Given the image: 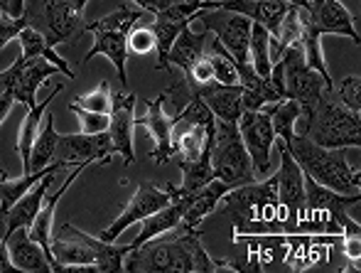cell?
Here are the masks:
<instances>
[{
	"instance_id": "6da1fadb",
	"label": "cell",
	"mask_w": 361,
	"mask_h": 273,
	"mask_svg": "<svg viewBox=\"0 0 361 273\" xmlns=\"http://www.w3.org/2000/svg\"><path fill=\"white\" fill-rule=\"evenodd\" d=\"M200 229L177 226L130 249L123 261L128 273H214L216 261L200 241Z\"/></svg>"
},
{
	"instance_id": "7a4b0ae2",
	"label": "cell",
	"mask_w": 361,
	"mask_h": 273,
	"mask_svg": "<svg viewBox=\"0 0 361 273\" xmlns=\"http://www.w3.org/2000/svg\"><path fill=\"white\" fill-rule=\"evenodd\" d=\"M54 259V273H74L76 266H96L99 273L123 271V261L130 251V244L118 246L116 241H104L74 224H62L57 236L49 241Z\"/></svg>"
},
{
	"instance_id": "3957f363",
	"label": "cell",
	"mask_w": 361,
	"mask_h": 273,
	"mask_svg": "<svg viewBox=\"0 0 361 273\" xmlns=\"http://www.w3.org/2000/svg\"><path fill=\"white\" fill-rule=\"evenodd\" d=\"M288 150L300 170L317 185L329 187L339 195H361V173L349 168L344 148H322L307 135L295 133Z\"/></svg>"
},
{
	"instance_id": "277c9868",
	"label": "cell",
	"mask_w": 361,
	"mask_h": 273,
	"mask_svg": "<svg viewBox=\"0 0 361 273\" xmlns=\"http://www.w3.org/2000/svg\"><path fill=\"white\" fill-rule=\"evenodd\" d=\"M143 20H150V13L140 8H133L128 0L118 5V10H114L111 15L101 20H94V23L86 25V32L94 35V44L86 52L84 64H89L96 54H104V57L111 59V64L118 72V82L123 89H128V74H126V64H128V32L140 25Z\"/></svg>"
},
{
	"instance_id": "5b68a950",
	"label": "cell",
	"mask_w": 361,
	"mask_h": 273,
	"mask_svg": "<svg viewBox=\"0 0 361 273\" xmlns=\"http://www.w3.org/2000/svg\"><path fill=\"white\" fill-rule=\"evenodd\" d=\"M89 0H25L23 18L49 47L72 44L86 32L84 10Z\"/></svg>"
},
{
	"instance_id": "8992f818",
	"label": "cell",
	"mask_w": 361,
	"mask_h": 273,
	"mask_svg": "<svg viewBox=\"0 0 361 273\" xmlns=\"http://www.w3.org/2000/svg\"><path fill=\"white\" fill-rule=\"evenodd\" d=\"M307 135L322 148H359L361 145V119L357 111L347 109L337 99L334 89H324L317 109L310 121Z\"/></svg>"
},
{
	"instance_id": "52a82bcc",
	"label": "cell",
	"mask_w": 361,
	"mask_h": 273,
	"mask_svg": "<svg viewBox=\"0 0 361 273\" xmlns=\"http://www.w3.org/2000/svg\"><path fill=\"white\" fill-rule=\"evenodd\" d=\"M278 64H281V69H283V91H286L288 99H295L300 106V119H298V123H295L298 131H295V133L305 135L310 128V121H312V116H314V109H317L319 96L327 89V84H324V79L319 77L314 69L307 67L305 54H302V44L300 42L290 44L286 52L281 54Z\"/></svg>"
},
{
	"instance_id": "ba28073f",
	"label": "cell",
	"mask_w": 361,
	"mask_h": 273,
	"mask_svg": "<svg viewBox=\"0 0 361 273\" xmlns=\"http://www.w3.org/2000/svg\"><path fill=\"white\" fill-rule=\"evenodd\" d=\"M212 168H214V178L221 180L228 190L256 182L251 155L238 135L236 123L216 119V133L212 140Z\"/></svg>"
},
{
	"instance_id": "9c48e42d",
	"label": "cell",
	"mask_w": 361,
	"mask_h": 273,
	"mask_svg": "<svg viewBox=\"0 0 361 273\" xmlns=\"http://www.w3.org/2000/svg\"><path fill=\"white\" fill-rule=\"evenodd\" d=\"M54 74L62 72L44 57H23L20 54L13 67L0 72V96H13L15 104L32 109L37 104V89Z\"/></svg>"
},
{
	"instance_id": "30bf717a",
	"label": "cell",
	"mask_w": 361,
	"mask_h": 273,
	"mask_svg": "<svg viewBox=\"0 0 361 273\" xmlns=\"http://www.w3.org/2000/svg\"><path fill=\"white\" fill-rule=\"evenodd\" d=\"M278 150H281V170L276 173L278 226H283L288 231H298L305 214V173L295 163L286 143H281Z\"/></svg>"
},
{
	"instance_id": "8fae6325",
	"label": "cell",
	"mask_w": 361,
	"mask_h": 273,
	"mask_svg": "<svg viewBox=\"0 0 361 273\" xmlns=\"http://www.w3.org/2000/svg\"><path fill=\"white\" fill-rule=\"evenodd\" d=\"M195 20H200L207 32L214 35L224 44V49L236 59V64L251 62L248 59V40H251L253 25L251 20L238 13H228V10H200Z\"/></svg>"
},
{
	"instance_id": "7c38bea8",
	"label": "cell",
	"mask_w": 361,
	"mask_h": 273,
	"mask_svg": "<svg viewBox=\"0 0 361 273\" xmlns=\"http://www.w3.org/2000/svg\"><path fill=\"white\" fill-rule=\"evenodd\" d=\"M238 135L246 145L256 175H268L273 165V143H276V131H273L271 116L266 111H243L236 121Z\"/></svg>"
},
{
	"instance_id": "4fadbf2b",
	"label": "cell",
	"mask_w": 361,
	"mask_h": 273,
	"mask_svg": "<svg viewBox=\"0 0 361 273\" xmlns=\"http://www.w3.org/2000/svg\"><path fill=\"white\" fill-rule=\"evenodd\" d=\"M172 202V195L167 192V187H157L152 182H143V185L135 190V195L128 200V205L121 210V214L106 226L99 234V239L104 241H118V236L128 229L135 222H143L145 217H150L152 212L162 210Z\"/></svg>"
},
{
	"instance_id": "5bb4252c",
	"label": "cell",
	"mask_w": 361,
	"mask_h": 273,
	"mask_svg": "<svg viewBox=\"0 0 361 273\" xmlns=\"http://www.w3.org/2000/svg\"><path fill=\"white\" fill-rule=\"evenodd\" d=\"M116 150L111 145L109 131L96 135L84 133H62L57 138V153H54V163H64L67 168H74L79 163H99L109 165L114 160Z\"/></svg>"
},
{
	"instance_id": "9a60e30c",
	"label": "cell",
	"mask_w": 361,
	"mask_h": 273,
	"mask_svg": "<svg viewBox=\"0 0 361 273\" xmlns=\"http://www.w3.org/2000/svg\"><path fill=\"white\" fill-rule=\"evenodd\" d=\"M200 10H202L200 0H180V3L170 5V8L162 10V13L152 15L150 28H152L155 40H157L155 69H160V72H170V67H167V52H170L172 42L177 40L180 30L185 28V25H192V20H195V15L200 13Z\"/></svg>"
},
{
	"instance_id": "2e32d148",
	"label": "cell",
	"mask_w": 361,
	"mask_h": 273,
	"mask_svg": "<svg viewBox=\"0 0 361 273\" xmlns=\"http://www.w3.org/2000/svg\"><path fill=\"white\" fill-rule=\"evenodd\" d=\"M135 104L138 96L130 94L128 89L114 91V106H111V123H109V138L114 145L116 155L126 160V165L135 163L133 150V131H135Z\"/></svg>"
},
{
	"instance_id": "e0dca14e",
	"label": "cell",
	"mask_w": 361,
	"mask_h": 273,
	"mask_svg": "<svg viewBox=\"0 0 361 273\" xmlns=\"http://www.w3.org/2000/svg\"><path fill=\"white\" fill-rule=\"evenodd\" d=\"M290 3L286 0H202V10H228L248 18L251 23H258L271 32V37L278 32L283 18H286Z\"/></svg>"
},
{
	"instance_id": "ac0fdd59",
	"label": "cell",
	"mask_w": 361,
	"mask_h": 273,
	"mask_svg": "<svg viewBox=\"0 0 361 273\" xmlns=\"http://www.w3.org/2000/svg\"><path fill=\"white\" fill-rule=\"evenodd\" d=\"M307 20L317 28L319 35H344L354 44H361L359 30L354 25V15L342 0H310Z\"/></svg>"
},
{
	"instance_id": "d6986e66",
	"label": "cell",
	"mask_w": 361,
	"mask_h": 273,
	"mask_svg": "<svg viewBox=\"0 0 361 273\" xmlns=\"http://www.w3.org/2000/svg\"><path fill=\"white\" fill-rule=\"evenodd\" d=\"M147 111L145 116H135V128H147V133L152 135L155 145L150 150V158L157 165L167 163V158H172V126H175V116L165 114V94H160L157 99L145 101Z\"/></svg>"
},
{
	"instance_id": "ffe728a7",
	"label": "cell",
	"mask_w": 361,
	"mask_h": 273,
	"mask_svg": "<svg viewBox=\"0 0 361 273\" xmlns=\"http://www.w3.org/2000/svg\"><path fill=\"white\" fill-rule=\"evenodd\" d=\"M59 173H64V170H49V173L44 175L37 185L30 187V190L25 192L15 205L10 207L3 217H0V239H5L8 234H13V231L20 229V226H27L30 229V224H32L35 217H37L39 207H42L44 195H47V190L54 185V178H57Z\"/></svg>"
},
{
	"instance_id": "44dd1931",
	"label": "cell",
	"mask_w": 361,
	"mask_h": 273,
	"mask_svg": "<svg viewBox=\"0 0 361 273\" xmlns=\"http://www.w3.org/2000/svg\"><path fill=\"white\" fill-rule=\"evenodd\" d=\"M5 246H8V254H10V261H13L15 271L52 273V264H49L47 256H44L42 246L30 239L27 226H20L13 234L5 236Z\"/></svg>"
},
{
	"instance_id": "7402d4cb",
	"label": "cell",
	"mask_w": 361,
	"mask_h": 273,
	"mask_svg": "<svg viewBox=\"0 0 361 273\" xmlns=\"http://www.w3.org/2000/svg\"><path fill=\"white\" fill-rule=\"evenodd\" d=\"M202 101L212 109V114L219 121H228V123H236L243 114L241 106V84H219L212 82L207 87H200L195 91Z\"/></svg>"
},
{
	"instance_id": "603a6c76",
	"label": "cell",
	"mask_w": 361,
	"mask_h": 273,
	"mask_svg": "<svg viewBox=\"0 0 361 273\" xmlns=\"http://www.w3.org/2000/svg\"><path fill=\"white\" fill-rule=\"evenodd\" d=\"M226 192H228V187L216 178L212 180L209 185L202 187V190L187 192V207H185V214H182V226H185V229H200L204 217L216 212V205L224 200Z\"/></svg>"
},
{
	"instance_id": "cb8c5ba5",
	"label": "cell",
	"mask_w": 361,
	"mask_h": 273,
	"mask_svg": "<svg viewBox=\"0 0 361 273\" xmlns=\"http://www.w3.org/2000/svg\"><path fill=\"white\" fill-rule=\"evenodd\" d=\"M62 89H64V84H57V87L49 91L47 99H42L39 104H35L32 109L27 111L23 126H20V131H18V153H20V160H23V175L32 173V170H30V155H32V145H35V140H37L39 123L44 121V111H47L49 106H52V101L62 94Z\"/></svg>"
},
{
	"instance_id": "d4e9b609",
	"label": "cell",
	"mask_w": 361,
	"mask_h": 273,
	"mask_svg": "<svg viewBox=\"0 0 361 273\" xmlns=\"http://www.w3.org/2000/svg\"><path fill=\"white\" fill-rule=\"evenodd\" d=\"M207 40H209V32H207V30L195 32L192 25H185V28L180 30V35H177V40L172 42L170 52H167V67H170V72L172 69L187 72V69L204 54Z\"/></svg>"
},
{
	"instance_id": "484cf974",
	"label": "cell",
	"mask_w": 361,
	"mask_h": 273,
	"mask_svg": "<svg viewBox=\"0 0 361 273\" xmlns=\"http://www.w3.org/2000/svg\"><path fill=\"white\" fill-rule=\"evenodd\" d=\"M177 160V168L182 173V185L177 187L180 192H197L204 185H209L214 180V168H212V143L204 148V153L197 160Z\"/></svg>"
},
{
	"instance_id": "4316f807",
	"label": "cell",
	"mask_w": 361,
	"mask_h": 273,
	"mask_svg": "<svg viewBox=\"0 0 361 273\" xmlns=\"http://www.w3.org/2000/svg\"><path fill=\"white\" fill-rule=\"evenodd\" d=\"M300 44H302V54H305V62H307L310 69L319 74L324 79L327 87H334L332 77H329V69L327 62H324V52H322V35L317 32L312 23L307 20V10L302 8V37H300Z\"/></svg>"
},
{
	"instance_id": "83f0119b",
	"label": "cell",
	"mask_w": 361,
	"mask_h": 273,
	"mask_svg": "<svg viewBox=\"0 0 361 273\" xmlns=\"http://www.w3.org/2000/svg\"><path fill=\"white\" fill-rule=\"evenodd\" d=\"M20 42V54L23 57H44L47 62H52L54 67H59V72H62V77L67 79H74V72L69 69L67 59H62L57 52H54V47H49L47 40L42 37V35L37 32V30L32 28H25L23 32L15 37Z\"/></svg>"
},
{
	"instance_id": "f1b7e54d",
	"label": "cell",
	"mask_w": 361,
	"mask_h": 273,
	"mask_svg": "<svg viewBox=\"0 0 361 273\" xmlns=\"http://www.w3.org/2000/svg\"><path fill=\"white\" fill-rule=\"evenodd\" d=\"M268 116H271V123H273V131H276V138H281L283 143L290 145L295 138V123L300 119V106L295 99H281L276 104H268L263 106Z\"/></svg>"
},
{
	"instance_id": "f546056e",
	"label": "cell",
	"mask_w": 361,
	"mask_h": 273,
	"mask_svg": "<svg viewBox=\"0 0 361 273\" xmlns=\"http://www.w3.org/2000/svg\"><path fill=\"white\" fill-rule=\"evenodd\" d=\"M49 170H67V165H64V163H52V165H49V168H44V170H35V173L23 175V178H18V180L0 178V217H3L5 212H8L10 207H13L15 202H18L20 197H23L25 192L30 190V187L37 185V182L49 173Z\"/></svg>"
},
{
	"instance_id": "4dcf8cb0",
	"label": "cell",
	"mask_w": 361,
	"mask_h": 273,
	"mask_svg": "<svg viewBox=\"0 0 361 273\" xmlns=\"http://www.w3.org/2000/svg\"><path fill=\"white\" fill-rule=\"evenodd\" d=\"M57 138L59 133L54 131V116L44 111V126L37 133V140L32 145V155H30V170H44L54 163V153H57Z\"/></svg>"
},
{
	"instance_id": "1f68e13d",
	"label": "cell",
	"mask_w": 361,
	"mask_h": 273,
	"mask_svg": "<svg viewBox=\"0 0 361 273\" xmlns=\"http://www.w3.org/2000/svg\"><path fill=\"white\" fill-rule=\"evenodd\" d=\"M248 59H251L253 69L258 77L268 79L273 72L271 62V32L263 25L253 23L251 25V40H248Z\"/></svg>"
},
{
	"instance_id": "d6a6232c",
	"label": "cell",
	"mask_w": 361,
	"mask_h": 273,
	"mask_svg": "<svg viewBox=\"0 0 361 273\" xmlns=\"http://www.w3.org/2000/svg\"><path fill=\"white\" fill-rule=\"evenodd\" d=\"M69 106H76V109H84V111H94V114H111V106H114V91H111L109 79H104L96 89L76 96V101H72Z\"/></svg>"
},
{
	"instance_id": "836d02e7",
	"label": "cell",
	"mask_w": 361,
	"mask_h": 273,
	"mask_svg": "<svg viewBox=\"0 0 361 273\" xmlns=\"http://www.w3.org/2000/svg\"><path fill=\"white\" fill-rule=\"evenodd\" d=\"M126 44H128V54H138V57H143V54L155 52L157 40H155V32H152L150 25L140 23V25H135V28L128 32V40H126Z\"/></svg>"
},
{
	"instance_id": "e575fe53",
	"label": "cell",
	"mask_w": 361,
	"mask_h": 273,
	"mask_svg": "<svg viewBox=\"0 0 361 273\" xmlns=\"http://www.w3.org/2000/svg\"><path fill=\"white\" fill-rule=\"evenodd\" d=\"M69 111L79 119V133L96 135V133H106V131H109V123H111L109 114H94V111L76 109V106H69Z\"/></svg>"
},
{
	"instance_id": "d590c367",
	"label": "cell",
	"mask_w": 361,
	"mask_h": 273,
	"mask_svg": "<svg viewBox=\"0 0 361 273\" xmlns=\"http://www.w3.org/2000/svg\"><path fill=\"white\" fill-rule=\"evenodd\" d=\"M182 74H185L182 79H185L187 87L192 89V94H195L200 87H207V84L216 82V79H214V67H212V62H209V57H207V54H202V57Z\"/></svg>"
},
{
	"instance_id": "8d00e7d4",
	"label": "cell",
	"mask_w": 361,
	"mask_h": 273,
	"mask_svg": "<svg viewBox=\"0 0 361 273\" xmlns=\"http://www.w3.org/2000/svg\"><path fill=\"white\" fill-rule=\"evenodd\" d=\"M334 94H337V99L342 101L347 109L352 111H361V101H359V91H361V77L359 74H349V77H344L339 84H334Z\"/></svg>"
},
{
	"instance_id": "74e56055",
	"label": "cell",
	"mask_w": 361,
	"mask_h": 273,
	"mask_svg": "<svg viewBox=\"0 0 361 273\" xmlns=\"http://www.w3.org/2000/svg\"><path fill=\"white\" fill-rule=\"evenodd\" d=\"M25 28H27V23H25L23 15H20V18H10V15L0 13V49H3L10 40L18 37Z\"/></svg>"
},
{
	"instance_id": "f35d334b",
	"label": "cell",
	"mask_w": 361,
	"mask_h": 273,
	"mask_svg": "<svg viewBox=\"0 0 361 273\" xmlns=\"http://www.w3.org/2000/svg\"><path fill=\"white\" fill-rule=\"evenodd\" d=\"M344 236V254L347 259H352L349 269H359V259H361V239L359 234H342Z\"/></svg>"
},
{
	"instance_id": "ab89813d",
	"label": "cell",
	"mask_w": 361,
	"mask_h": 273,
	"mask_svg": "<svg viewBox=\"0 0 361 273\" xmlns=\"http://www.w3.org/2000/svg\"><path fill=\"white\" fill-rule=\"evenodd\" d=\"M128 3H133L135 8L145 10V13H150V15H157V13H162V10L170 8V5L180 3V0H128Z\"/></svg>"
},
{
	"instance_id": "60d3db41",
	"label": "cell",
	"mask_w": 361,
	"mask_h": 273,
	"mask_svg": "<svg viewBox=\"0 0 361 273\" xmlns=\"http://www.w3.org/2000/svg\"><path fill=\"white\" fill-rule=\"evenodd\" d=\"M25 8V0H0V13L10 15V18H20Z\"/></svg>"
},
{
	"instance_id": "b9f144b4",
	"label": "cell",
	"mask_w": 361,
	"mask_h": 273,
	"mask_svg": "<svg viewBox=\"0 0 361 273\" xmlns=\"http://www.w3.org/2000/svg\"><path fill=\"white\" fill-rule=\"evenodd\" d=\"M13 106H15L13 96H0V123L8 119V114H10V109H13ZM0 178H8V173H5L3 168H0Z\"/></svg>"
},
{
	"instance_id": "7bdbcfd3",
	"label": "cell",
	"mask_w": 361,
	"mask_h": 273,
	"mask_svg": "<svg viewBox=\"0 0 361 273\" xmlns=\"http://www.w3.org/2000/svg\"><path fill=\"white\" fill-rule=\"evenodd\" d=\"M10 271H15V266H13V261H10L5 239H0V273H10Z\"/></svg>"
},
{
	"instance_id": "ee69618b",
	"label": "cell",
	"mask_w": 361,
	"mask_h": 273,
	"mask_svg": "<svg viewBox=\"0 0 361 273\" xmlns=\"http://www.w3.org/2000/svg\"><path fill=\"white\" fill-rule=\"evenodd\" d=\"M286 3H290V5H295V8H305V10H307L310 0H286Z\"/></svg>"
},
{
	"instance_id": "f6af8a7d",
	"label": "cell",
	"mask_w": 361,
	"mask_h": 273,
	"mask_svg": "<svg viewBox=\"0 0 361 273\" xmlns=\"http://www.w3.org/2000/svg\"><path fill=\"white\" fill-rule=\"evenodd\" d=\"M200 3H202V0H200Z\"/></svg>"
}]
</instances>
